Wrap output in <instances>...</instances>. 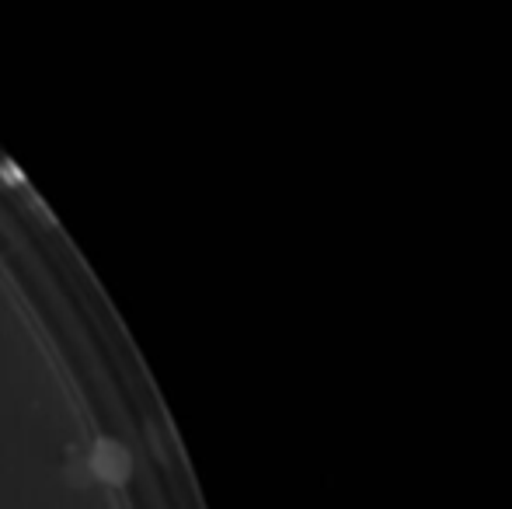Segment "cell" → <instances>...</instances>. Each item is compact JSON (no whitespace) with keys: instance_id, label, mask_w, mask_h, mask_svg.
I'll use <instances>...</instances> for the list:
<instances>
[{"instance_id":"cell-1","label":"cell","mask_w":512,"mask_h":509,"mask_svg":"<svg viewBox=\"0 0 512 509\" xmlns=\"http://www.w3.org/2000/svg\"><path fill=\"white\" fill-rule=\"evenodd\" d=\"M91 468L98 471V478H105V482L119 485L129 478V468H133V457H129V450L122 447V443L115 440H102L95 447V454H91Z\"/></svg>"}]
</instances>
